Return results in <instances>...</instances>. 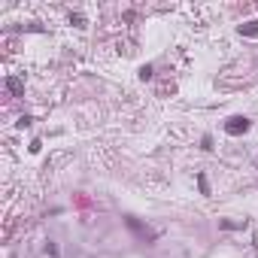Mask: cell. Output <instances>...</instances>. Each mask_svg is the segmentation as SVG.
<instances>
[{"label":"cell","instance_id":"cell-1","mask_svg":"<svg viewBox=\"0 0 258 258\" xmlns=\"http://www.w3.org/2000/svg\"><path fill=\"white\" fill-rule=\"evenodd\" d=\"M249 128H252V122H249L246 115H231L228 122H225V131H228L231 137H240V134H246Z\"/></svg>","mask_w":258,"mask_h":258},{"label":"cell","instance_id":"cell-2","mask_svg":"<svg viewBox=\"0 0 258 258\" xmlns=\"http://www.w3.org/2000/svg\"><path fill=\"white\" fill-rule=\"evenodd\" d=\"M128 228H131V231H134V234H140V237H143V240H149V237H155V234H152V231H149V228H143V225H140V222H137V219H134V216H128Z\"/></svg>","mask_w":258,"mask_h":258},{"label":"cell","instance_id":"cell-3","mask_svg":"<svg viewBox=\"0 0 258 258\" xmlns=\"http://www.w3.org/2000/svg\"><path fill=\"white\" fill-rule=\"evenodd\" d=\"M6 88H9V94H22L25 91V79L22 76H9L6 79Z\"/></svg>","mask_w":258,"mask_h":258},{"label":"cell","instance_id":"cell-4","mask_svg":"<svg viewBox=\"0 0 258 258\" xmlns=\"http://www.w3.org/2000/svg\"><path fill=\"white\" fill-rule=\"evenodd\" d=\"M240 37H258V19L246 22V25H240Z\"/></svg>","mask_w":258,"mask_h":258},{"label":"cell","instance_id":"cell-5","mask_svg":"<svg viewBox=\"0 0 258 258\" xmlns=\"http://www.w3.org/2000/svg\"><path fill=\"white\" fill-rule=\"evenodd\" d=\"M222 228H231V231H234V228H246V222H228V219H225V222H222Z\"/></svg>","mask_w":258,"mask_h":258},{"label":"cell","instance_id":"cell-6","mask_svg":"<svg viewBox=\"0 0 258 258\" xmlns=\"http://www.w3.org/2000/svg\"><path fill=\"white\" fill-rule=\"evenodd\" d=\"M70 25H76V28H82V25H85V15H79V12H76V15H70Z\"/></svg>","mask_w":258,"mask_h":258},{"label":"cell","instance_id":"cell-7","mask_svg":"<svg viewBox=\"0 0 258 258\" xmlns=\"http://www.w3.org/2000/svg\"><path fill=\"white\" fill-rule=\"evenodd\" d=\"M140 79H152V67H149V64L140 67Z\"/></svg>","mask_w":258,"mask_h":258},{"label":"cell","instance_id":"cell-8","mask_svg":"<svg viewBox=\"0 0 258 258\" xmlns=\"http://www.w3.org/2000/svg\"><path fill=\"white\" fill-rule=\"evenodd\" d=\"M198 185H201V192H203V195H210V188H206V179H203V176H198Z\"/></svg>","mask_w":258,"mask_h":258},{"label":"cell","instance_id":"cell-9","mask_svg":"<svg viewBox=\"0 0 258 258\" xmlns=\"http://www.w3.org/2000/svg\"><path fill=\"white\" fill-rule=\"evenodd\" d=\"M30 122H33V118H30V115H22V118H19V128H28Z\"/></svg>","mask_w":258,"mask_h":258}]
</instances>
